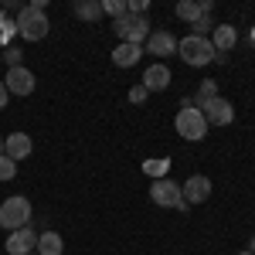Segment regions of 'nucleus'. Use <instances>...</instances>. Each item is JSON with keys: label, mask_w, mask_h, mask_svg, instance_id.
<instances>
[{"label": "nucleus", "mask_w": 255, "mask_h": 255, "mask_svg": "<svg viewBox=\"0 0 255 255\" xmlns=\"http://www.w3.org/2000/svg\"><path fill=\"white\" fill-rule=\"evenodd\" d=\"M109 58H113L116 68H133V65L143 58V48H139V44H116Z\"/></svg>", "instance_id": "2eb2a0df"}, {"label": "nucleus", "mask_w": 255, "mask_h": 255, "mask_svg": "<svg viewBox=\"0 0 255 255\" xmlns=\"http://www.w3.org/2000/svg\"><path fill=\"white\" fill-rule=\"evenodd\" d=\"M167 167H170V160L163 157H150V160H143V170H146V174L153 177V180H163V177H167Z\"/></svg>", "instance_id": "aec40b11"}, {"label": "nucleus", "mask_w": 255, "mask_h": 255, "mask_svg": "<svg viewBox=\"0 0 255 255\" xmlns=\"http://www.w3.org/2000/svg\"><path fill=\"white\" fill-rule=\"evenodd\" d=\"M31 255H38V252H31Z\"/></svg>", "instance_id": "c756f323"}, {"label": "nucleus", "mask_w": 255, "mask_h": 255, "mask_svg": "<svg viewBox=\"0 0 255 255\" xmlns=\"http://www.w3.org/2000/svg\"><path fill=\"white\" fill-rule=\"evenodd\" d=\"M146 92H163L167 85H170V68H167V61H153L146 72H143V82H139Z\"/></svg>", "instance_id": "9b49d317"}, {"label": "nucleus", "mask_w": 255, "mask_h": 255, "mask_svg": "<svg viewBox=\"0 0 255 255\" xmlns=\"http://www.w3.org/2000/svg\"><path fill=\"white\" fill-rule=\"evenodd\" d=\"M211 44H215L218 55H225V51H232L238 44V31L232 27V24H218L215 31H211Z\"/></svg>", "instance_id": "4468645a"}, {"label": "nucleus", "mask_w": 255, "mask_h": 255, "mask_svg": "<svg viewBox=\"0 0 255 255\" xmlns=\"http://www.w3.org/2000/svg\"><path fill=\"white\" fill-rule=\"evenodd\" d=\"M14 27H17V34L24 41H44V38H48V31H51V20H48V14H44L41 7L27 3V7H20V10H17Z\"/></svg>", "instance_id": "f257e3e1"}, {"label": "nucleus", "mask_w": 255, "mask_h": 255, "mask_svg": "<svg viewBox=\"0 0 255 255\" xmlns=\"http://www.w3.org/2000/svg\"><path fill=\"white\" fill-rule=\"evenodd\" d=\"M102 14H109L113 20L126 17V3L123 0H102Z\"/></svg>", "instance_id": "412c9836"}, {"label": "nucleus", "mask_w": 255, "mask_h": 255, "mask_svg": "<svg viewBox=\"0 0 255 255\" xmlns=\"http://www.w3.org/2000/svg\"><path fill=\"white\" fill-rule=\"evenodd\" d=\"M3 85H7V92L10 96H31L34 92V85H38V79H34V72L31 68H7V79H3Z\"/></svg>", "instance_id": "0eeeda50"}, {"label": "nucleus", "mask_w": 255, "mask_h": 255, "mask_svg": "<svg viewBox=\"0 0 255 255\" xmlns=\"http://www.w3.org/2000/svg\"><path fill=\"white\" fill-rule=\"evenodd\" d=\"M34 249H38V232L31 225L7 235V255H31Z\"/></svg>", "instance_id": "9d476101"}, {"label": "nucleus", "mask_w": 255, "mask_h": 255, "mask_svg": "<svg viewBox=\"0 0 255 255\" xmlns=\"http://www.w3.org/2000/svg\"><path fill=\"white\" fill-rule=\"evenodd\" d=\"M174 129H177V136H184L187 143H201V139L208 136V123H204V116H201V109L191 106V99L180 102L177 119H174Z\"/></svg>", "instance_id": "f03ea898"}, {"label": "nucleus", "mask_w": 255, "mask_h": 255, "mask_svg": "<svg viewBox=\"0 0 255 255\" xmlns=\"http://www.w3.org/2000/svg\"><path fill=\"white\" fill-rule=\"evenodd\" d=\"M201 116H204V123H208V126H228V123L235 119V106H232L228 99L218 96V99H211V102L201 109Z\"/></svg>", "instance_id": "1a4fd4ad"}, {"label": "nucleus", "mask_w": 255, "mask_h": 255, "mask_svg": "<svg viewBox=\"0 0 255 255\" xmlns=\"http://www.w3.org/2000/svg\"><path fill=\"white\" fill-rule=\"evenodd\" d=\"M14 177H17V163L3 153V157H0V180H14Z\"/></svg>", "instance_id": "5701e85b"}, {"label": "nucleus", "mask_w": 255, "mask_h": 255, "mask_svg": "<svg viewBox=\"0 0 255 255\" xmlns=\"http://www.w3.org/2000/svg\"><path fill=\"white\" fill-rule=\"evenodd\" d=\"M150 201H153L157 208H177V211H187V204H184V197H180V184H174L170 177H163V180H153V184H150Z\"/></svg>", "instance_id": "423d86ee"}, {"label": "nucleus", "mask_w": 255, "mask_h": 255, "mask_svg": "<svg viewBox=\"0 0 255 255\" xmlns=\"http://www.w3.org/2000/svg\"><path fill=\"white\" fill-rule=\"evenodd\" d=\"M180 197H184L187 208H191V204H204V201L211 197V177H204V174L187 177V184L180 187Z\"/></svg>", "instance_id": "6e6552de"}, {"label": "nucleus", "mask_w": 255, "mask_h": 255, "mask_svg": "<svg viewBox=\"0 0 255 255\" xmlns=\"http://www.w3.org/2000/svg\"><path fill=\"white\" fill-rule=\"evenodd\" d=\"M27 225H31V201L24 194H10L0 204V228L10 235V232L27 228Z\"/></svg>", "instance_id": "7ed1b4c3"}, {"label": "nucleus", "mask_w": 255, "mask_h": 255, "mask_svg": "<svg viewBox=\"0 0 255 255\" xmlns=\"http://www.w3.org/2000/svg\"><path fill=\"white\" fill-rule=\"evenodd\" d=\"M211 99H218V82L208 79V82H201V89H197V96L191 99V106H194V109H204Z\"/></svg>", "instance_id": "a211bd4d"}, {"label": "nucleus", "mask_w": 255, "mask_h": 255, "mask_svg": "<svg viewBox=\"0 0 255 255\" xmlns=\"http://www.w3.org/2000/svg\"><path fill=\"white\" fill-rule=\"evenodd\" d=\"M177 55L187 61V65H194V68H201V65H211V61L218 58L215 44H211V38H184L177 41Z\"/></svg>", "instance_id": "20e7f679"}, {"label": "nucleus", "mask_w": 255, "mask_h": 255, "mask_svg": "<svg viewBox=\"0 0 255 255\" xmlns=\"http://www.w3.org/2000/svg\"><path fill=\"white\" fill-rule=\"evenodd\" d=\"M113 31H116L119 44H146V38H150V20H146V14L143 17H133V14H126V17L113 20Z\"/></svg>", "instance_id": "39448f33"}, {"label": "nucleus", "mask_w": 255, "mask_h": 255, "mask_svg": "<svg viewBox=\"0 0 255 255\" xmlns=\"http://www.w3.org/2000/svg\"><path fill=\"white\" fill-rule=\"evenodd\" d=\"M0 157H3V136H0Z\"/></svg>", "instance_id": "cd10ccee"}, {"label": "nucleus", "mask_w": 255, "mask_h": 255, "mask_svg": "<svg viewBox=\"0 0 255 255\" xmlns=\"http://www.w3.org/2000/svg\"><path fill=\"white\" fill-rule=\"evenodd\" d=\"M72 10H75V17H82V20H99V17H106V14H102V0H79Z\"/></svg>", "instance_id": "f3484780"}, {"label": "nucleus", "mask_w": 255, "mask_h": 255, "mask_svg": "<svg viewBox=\"0 0 255 255\" xmlns=\"http://www.w3.org/2000/svg\"><path fill=\"white\" fill-rule=\"evenodd\" d=\"M38 255H61L65 252V242H61L58 232H41L38 235V249H34Z\"/></svg>", "instance_id": "dca6fc26"}, {"label": "nucleus", "mask_w": 255, "mask_h": 255, "mask_svg": "<svg viewBox=\"0 0 255 255\" xmlns=\"http://www.w3.org/2000/svg\"><path fill=\"white\" fill-rule=\"evenodd\" d=\"M146 96H150V92H146V89H143V85H133V89H129V102H146Z\"/></svg>", "instance_id": "393cba45"}, {"label": "nucleus", "mask_w": 255, "mask_h": 255, "mask_svg": "<svg viewBox=\"0 0 255 255\" xmlns=\"http://www.w3.org/2000/svg\"><path fill=\"white\" fill-rule=\"evenodd\" d=\"M191 27H194V38H204L208 31H215L218 24H215V20H211V14H201V17H197L194 24H191Z\"/></svg>", "instance_id": "4be33fe9"}, {"label": "nucleus", "mask_w": 255, "mask_h": 255, "mask_svg": "<svg viewBox=\"0 0 255 255\" xmlns=\"http://www.w3.org/2000/svg\"><path fill=\"white\" fill-rule=\"evenodd\" d=\"M0 58L7 61V65H10V68H20V51H17V48H7V51H3V55H0Z\"/></svg>", "instance_id": "b1692460"}, {"label": "nucleus", "mask_w": 255, "mask_h": 255, "mask_svg": "<svg viewBox=\"0 0 255 255\" xmlns=\"http://www.w3.org/2000/svg\"><path fill=\"white\" fill-rule=\"evenodd\" d=\"M174 14L180 20H187V24H194V20L201 17V3H197V0H180V3L174 7Z\"/></svg>", "instance_id": "6ab92c4d"}, {"label": "nucleus", "mask_w": 255, "mask_h": 255, "mask_svg": "<svg viewBox=\"0 0 255 255\" xmlns=\"http://www.w3.org/2000/svg\"><path fill=\"white\" fill-rule=\"evenodd\" d=\"M146 55H157V58L177 55V38L170 31H150V38H146Z\"/></svg>", "instance_id": "f8f14e48"}, {"label": "nucleus", "mask_w": 255, "mask_h": 255, "mask_svg": "<svg viewBox=\"0 0 255 255\" xmlns=\"http://www.w3.org/2000/svg\"><path fill=\"white\" fill-rule=\"evenodd\" d=\"M31 150H34V143H31L27 133H10V136H3V153L14 160V163H17V160H27Z\"/></svg>", "instance_id": "ddd939ff"}, {"label": "nucleus", "mask_w": 255, "mask_h": 255, "mask_svg": "<svg viewBox=\"0 0 255 255\" xmlns=\"http://www.w3.org/2000/svg\"><path fill=\"white\" fill-rule=\"evenodd\" d=\"M7 99H10V92H7V85H3V82H0V113H3V109H7Z\"/></svg>", "instance_id": "a878e982"}, {"label": "nucleus", "mask_w": 255, "mask_h": 255, "mask_svg": "<svg viewBox=\"0 0 255 255\" xmlns=\"http://www.w3.org/2000/svg\"><path fill=\"white\" fill-rule=\"evenodd\" d=\"M238 255H252V252H249V249H245V252H238Z\"/></svg>", "instance_id": "c85d7f7f"}, {"label": "nucleus", "mask_w": 255, "mask_h": 255, "mask_svg": "<svg viewBox=\"0 0 255 255\" xmlns=\"http://www.w3.org/2000/svg\"><path fill=\"white\" fill-rule=\"evenodd\" d=\"M249 252H252V255H255V235H252V245H249Z\"/></svg>", "instance_id": "bb28decb"}]
</instances>
